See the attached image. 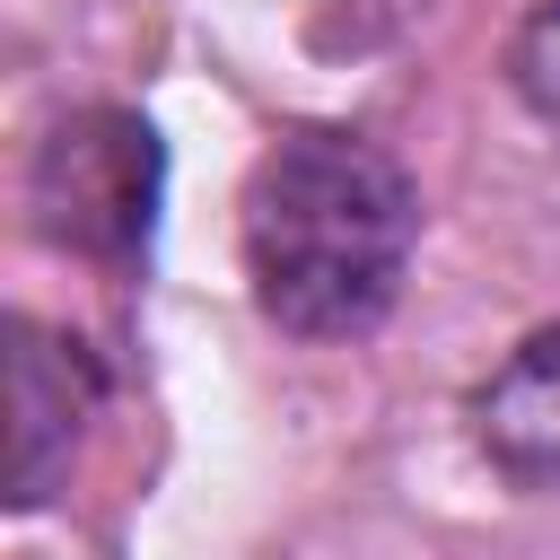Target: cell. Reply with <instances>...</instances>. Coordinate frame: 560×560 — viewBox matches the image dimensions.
I'll use <instances>...</instances> for the list:
<instances>
[{
    "label": "cell",
    "instance_id": "obj_1",
    "mask_svg": "<svg viewBox=\"0 0 560 560\" xmlns=\"http://www.w3.org/2000/svg\"><path fill=\"white\" fill-rule=\"evenodd\" d=\"M411 175L359 131H289L245 184V280L254 306L298 341L368 332L411 262Z\"/></svg>",
    "mask_w": 560,
    "mask_h": 560
},
{
    "label": "cell",
    "instance_id": "obj_2",
    "mask_svg": "<svg viewBox=\"0 0 560 560\" xmlns=\"http://www.w3.org/2000/svg\"><path fill=\"white\" fill-rule=\"evenodd\" d=\"M26 201H35V228L61 254L122 262L149 236V201H158V140H149V122H131V114H79V122H61L35 149Z\"/></svg>",
    "mask_w": 560,
    "mask_h": 560
},
{
    "label": "cell",
    "instance_id": "obj_3",
    "mask_svg": "<svg viewBox=\"0 0 560 560\" xmlns=\"http://www.w3.org/2000/svg\"><path fill=\"white\" fill-rule=\"evenodd\" d=\"M472 438L508 481L560 490V324L525 332L490 368V385L472 394Z\"/></svg>",
    "mask_w": 560,
    "mask_h": 560
},
{
    "label": "cell",
    "instance_id": "obj_4",
    "mask_svg": "<svg viewBox=\"0 0 560 560\" xmlns=\"http://www.w3.org/2000/svg\"><path fill=\"white\" fill-rule=\"evenodd\" d=\"M9 490L35 508L52 490V472L70 464L79 446V411H88V368H79V341H52L35 324H18V350H9Z\"/></svg>",
    "mask_w": 560,
    "mask_h": 560
},
{
    "label": "cell",
    "instance_id": "obj_5",
    "mask_svg": "<svg viewBox=\"0 0 560 560\" xmlns=\"http://www.w3.org/2000/svg\"><path fill=\"white\" fill-rule=\"evenodd\" d=\"M508 79H516V96L560 131V0H542V9L516 26V44H508Z\"/></svg>",
    "mask_w": 560,
    "mask_h": 560
}]
</instances>
